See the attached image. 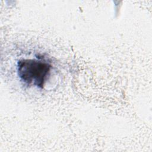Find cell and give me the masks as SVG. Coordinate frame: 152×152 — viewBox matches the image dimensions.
<instances>
[{"mask_svg": "<svg viewBox=\"0 0 152 152\" xmlns=\"http://www.w3.org/2000/svg\"><path fill=\"white\" fill-rule=\"evenodd\" d=\"M52 65L38 59H23L18 62L17 73L20 80L28 86L43 88L50 75Z\"/></svg>", "mask_w": 152, "mask_h": 152, "instance_id": "6da1fadb", "label": "cell"}]
</instances>
